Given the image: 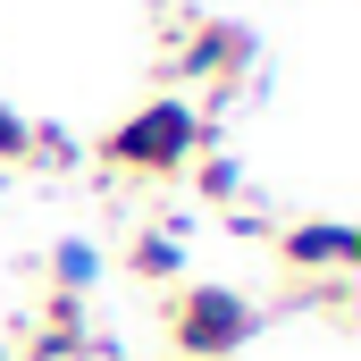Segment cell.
<instances>
[{
  "instance_id": "obj_1",
  "label": "cell",
  "mask_w": 361,
  "mask_h": 361,
  "mask_svg": "<svg viewBox=\"0 0 361 361\" xmlns=\"http://www.w3.org/2000/svg\"><path fill=\"white\" fill-rule=\"evenodd\" d=\"M210 143H219V135H210V118H202L185 92H152V101H135V109H126V118L92 143V160H101L109 177L169 185V177H185Z\"/></svg>"
},
{
  "instance_id": "obj_2",
  "label": "cell",
  "mask_w": 361,
  "mask_h": 361,
  "mask_svg": "<svg viewBox=\"0 0 361 361\" xmlns=\"http://www.w3.org/2000/svg\"><path fill=\"white\" fill-rule=\"evenodd\" d=\"M252 59H261V34L244 17H169L160 25V76L202 85L219 109L252 85Z\"/></svg>"
},
{
  "instance_id": "obj_3",
  "label": "cell",
  "mask_w": 361,
  "mask_h": 361,
  "mask_svg": "<svg viewBox=\"0 0 361 361\" xmlns=\"http://www.w3.org/2000/svg\"><path fill=\"white\" fill-rule=\"evenodd\" d=\"M261 302L244 294V286H219V277H202V286H169V302H160V328H169V345L185 361H235L252 336H261Z\"/></svg>"
},
{
  "instance_id": "obj_4",
  "label": "cell",
  "mask_w": 361,
  "mask_h": 361,
  "mask_svg": "<svg viewBox=\"0 0 361 361\" xmlns=\"http://www.w3.org/2000/svg\"><path fill=\"white\" fill-rule=\"evenodd\" d=\"M277 261H286V277H353L361 269V227L353 219H286V227H269Z\"/></svg>"
},
{
  "instance_id": "obj_5",
  "label": "cell",
  "mask_w": 361,
  "mask_h": 361,
  "mask_svg": "<svg viewBox=\"0 0 361 361\" xmlns=\"http://www.w3.org/2000/svg\"><path fill=\"white\" fill-rule=\"evenodd\" d=\"M185 227H193V219H143L135 244H126V269L143 277V286H160V294L185 286Z\"/></svg>"
},
{
  "instance_id": "obj_6",
  "label": "cell",
  "mask_w": 361,
  "mask_h": 361,
  "mask_svg": "<svg viewBox=\"0 0 361 361\" xmlns=\"http://www.w3.org/2000/svg\"><path fill=\"white\" fill-rule=\"evenodd\" d=\"M101 244L92 235H59L51 244V294H76V302H92V286H101Z\"/></svg>"
},
{
  "instance_id": "obj_7",
  "label": "cell",
  "mask_w": 361,
  "mask_h": 361,
  "mask_svg": "<svg viewBox=\"0 0 361 361\" xmlns=\"http://www.w3.org/2000/svg\"><path fill=\"white\" fill-rule=\"evenodd\" d=\"M185 177H193V193H202L210 210H235V202H244V160H235V152H219V143H210Z\"/></svg>"
},
{
  "instance_id": "obj_8",
  "label": "cell",
  "mask_w": 361,
  "mask_h": 361,
  "mask_svg": "<svg viewBox=\"0 0 361 361\" xmlns=\"http://www.w3.org/2000/svg\"><path fill=\"white\" fill-rule=\"evenodd\" d=\"M85 160V143L68 135V126H34V152H25V169H51V177H68Z\"/></svg>"
},
{
  "instance_id": "obj_9",
  "label": "cell",
  "mask_w": 361,
  "mask_h": 361,
  "mask_svg": "<svg viewBox=\"0 0 361 361\" xmlns=\"http://www.w3.org/2000/svg\"><path fill=\"white\" fill-rule=\"evenodd\" d=\"M25 152H34V118L0 101V169H25Z\"/></svg>"
},
{
  "instance_id": "obj_10",
  "label": "cell",
  "mask_w": 361,
  "mask_h": 361,
  "mask_svg": "<svg viewBox=\"0 0 361 361\" xmlns=\"http://www.w3.org/2000/svg\"><path fill=\"white\" fill-rule=\"evenodd\" d=\"M17 361H51V353H17Z\"/></svg>"
}]
</instances>
